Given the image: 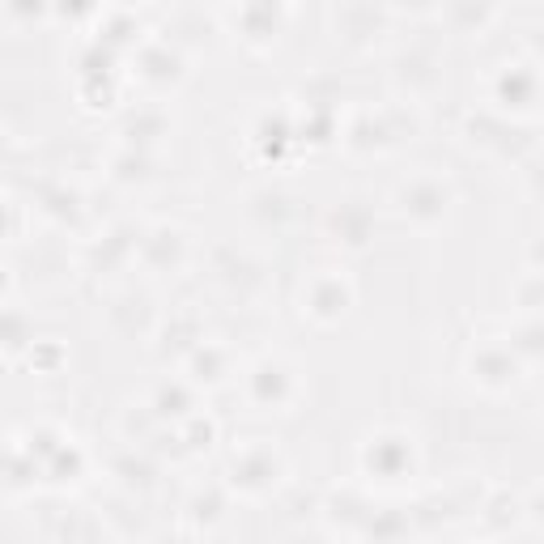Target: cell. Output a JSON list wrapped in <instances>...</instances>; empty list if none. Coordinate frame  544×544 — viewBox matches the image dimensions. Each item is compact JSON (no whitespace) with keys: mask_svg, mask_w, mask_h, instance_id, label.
<instances>
[{"mask_svg":"<svg viewBox=\"0 0 544 544\" xmlns=\"http://www.w3.org/2000/svg\"><path fill=\"white\" fill-rule=\"evenodd\" d=\"M251 383H255V400H264V404H281L285 400V387H289V379H285V370L277 362H264L251 375Z\"/></svg>","mask_w":544,"mask_h":544,"instance_id":"1","label":"cell"},{"mask_svg":"<svg viewBox=\"0 0 544 544\" xmlns=\"http://www.w3.org/2000/svg\"><path fill=\"white\" fill-rule=\"evenodd\" d=\"M443 187H434V183H417V187H409V196H404V209H409L412 217H421V213H429V217H438L443 213Z\"/></svg>","mask_w":544,"mask_h":544,"instance_id":"2","label":"cell"},{"mask_svg":"<svg viewBox=\"0 0 544 544\" xmlns=\"http://www.w3.org/2000/svg\"><path fill=\"white\" fill-rule=\"evenodd\" d=\"M531 94H536V77H531V73L511 68V73L502 77V99H514V107H523Z\"/></svg>","mask_w":544,"mask_h":544,"instance_id":"3","label":"cell"},{"mask_svg":"<svg viewBox=\"0 0 544 544\" xmlns=\"http://www.w3.org/2000/svg\"><path fill=\"white\" fill-rule=\"evenodd\" d=\"M234 472H243V485H255V480H264L277 472V463L268 460V455H243V460L234 463Z\"/></svg>","mask_w":544,"mask_h":544,"instance_id":"4","label":"cell"},{"mask_svg":"<svg viewBox=\"0 0 544 544\" xmlns=\"http://www.w3.org/2000/svg\"><path fill=\"white\" fill-rule=\"evenodd\" d=\"M345 302H349L345 289L328 294V289H324V281H319V285L311 289V311H315V315H341V311H345Z\"/></svg>","mask_w":544,"mask_h":544,"instance_id":"5","label":"cell"}]
</instances>
